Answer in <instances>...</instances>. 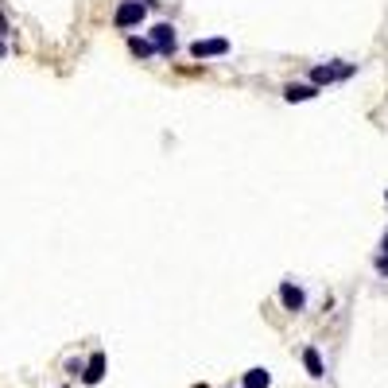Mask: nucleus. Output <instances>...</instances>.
<instances>
[{
  "label": "nucleus",
  "mask_w": 388,
  "mask_h": 388,
  "mask_svg": "<svg viewBox=\"0 0 388 388\" xmlns=\"http://www.w3.org/2000/svg\"><path fill=\"white\" fill-rule=\"evenodd\" d=\"M144 16H148V4H140V0H120L117 12H113V27H120V32H128V27H140Z\"/></svg>",
  "instance_id": "obj_2"
},
{
  "label": "nucleus",
  "mask_w": 388,
  "mask_h": 388,
  "mask_svg": "<svg viewBox=\"0 0 388 388\" xmlns=\"http://www.w3.org/2000/svg\"><path fill=\"white\" fill-rule=\"evenodd\" d=\"M4 55H8V43H4V39H0V59H4Z\"/></svg>",
  "instance_id": "obj_14"
},
{
  "label": "nucleus",
  "mask_w": 388,
  "mask_h": 388,
  "mask_svg": "<svg viewBox=\"0 0 388 388\" xmlns=\"http://www.w3.org/2000/svg\"><path fill=\"white\" fill-rule=\"evenodd\" d=\"M384 202H388V190H384Z\"/></svg>",
  "instance_id": "obj_16"
},
{
  "label": "nucleus",
  "mask_w": 388,
  "mask_h": 388,
  "mask_svg": "<svg viewBox=\"0 0 388 388\" xmlns=\"http://www.w3.org/2000/svg\"><path fill=\"white\" fill-rule=\"evenodd\" d=\"M241 388H272V373L264 369V365H253V369L245 373V380H241Z\"/></svg>",
  "instance_id": "obj_9"
},
{
  "label": "nucleus",
  "mask_w": 388,
  "mask_h": 388,
  "mask_svg": "<svg viewBox=\"0 0 388 388\" xmlns=\"http://www.w3.org/2000/svg\"><path fill=\"white\" fill-rule=\"evenodd\" d=\"M128 51H132L136 59H152L155 47H152V39H144V35H128Z\"/></svg>",
  "instance_id": "obj_10"
},
{
  "label": "nucleus",
  "mask_w": 388,
  "mask_h": 388,
  "mask_svg": "<svg viewBox=\"0 0 388 388\" xmlns=\"http://www.w3.org/2000/svg\"><path fill=\"white\" fill-rule=\"evenodd\" d=\"M140 4H148V8H155V4H160V0H140Z\"/></svg>",
  "instance_id": "obj_15"
},
{
  "label": "nucleus",
  "mask_w": 388,
  "mask_h": 388,
  "mask_svg": "<svg viewBox=\"0 0 388 388\" xmlns=\"http://www.w3.org/2000/svg\"><path fill=\"white\" fill-rule=\"evenodd\" d=\"M148 39H152L155 55H163V59H171V55L179 51V32H175V24H155L152 32H148Z\"/></svg>",
  "instance_id": "obj_3"
},
{
  "label": "nucleus",
  "mask_w": 388,
  "mask_h": 388,
  "mask_svg": "<svg viewBox=\"0 0 388 388\" xmlns=\"http://www.w3.org/2000/svg\"><path fill=\"white\" fill-rule=\"evenodd\" d=\"M380 256H388V233L380 237Z\"/></svg>",
  "instance_id": "obj_13"
},
{
  "label": "nucleus",
  "mask_w": 388,
  "mask_h": 388,
  "mask_svg": "<svg viewBox=\"0 0 388 388\" xmlns=\"http://www.w3.org/2000/svg\"><path fill=\"white\" fill-rule=\"evenodd\" d=\"M194 388H206V384H194Z\"/></svg>",
  "instance_id": "obj_17"
},
{
  "label": "nucleus",
  "mask_w": 388,
  "mask_h": 388,
  "mask_svg": "<svg viewBox=\"0 0 388 388\" xmlns=\"http://www.w3.org/2000/svg\"><path fill=\"white\" fill-rule=\"evenodd\" d=\"M303 365H307V377H311V380H322V377H326V365H322V354H319L314 346H307V349H303Z\"/></svg>",
  "instance_id": "obj_8"
},
{
  "label": "nucleus",
  "mask_w": 388,
  "mask_h": 388,
  "mask_svg": "<svg viewBox=\"0 0 388 388\" xmlns=\"http://www.w3.org/2000/svg\"><path fill=\"white\" fill-rule=\"evenodd\" d=\"M105 380V354L97 349V354H90V361H85V373H82V384H102Z\"/></svg>",
  "instance_id": "obj_7"
},
{
  "label": "nucleus",
  "mask_w": 388,
  "mask_h": 388,
  "mask_svg": "<svg viewBox=\"0 0 388 388\" xmlns=\"http://www.w3.org/2000/svg\"><path fill=\"white\" fill-rule=\"evenodd\" d=\"M357 70V62H319V67L311 70V85H334V82H346L349 74Z\"/></svg>",
  "instance_id": "obj_1"
},
{
  "label": "nucleus",
  "mask_w": 388,
  "mask_h": 388,
  "mask_svg": "<svg viewBox=\"0 0 388 388\" xmlns=\"http://www.w3.org/2000/svg\"><path fill=\"white\" fill-rule=\"evenodd\" d=\"M279 303H284V311L299 314V311H307V291L296 279H284V284H279Z\"/></svg>",
  "instance_id": "obj_4"
},
{
  "label": "nucleus",
  "mask_w": 388,
  "mask_h": 388,
  "mask_svg": "<svg viewBox=\"0 0 388 388\" xmlns=\"http://www.w3.org/2000/svg\"><path fill=\"white\" fill-rule=\"evenodd\" d=\"M190 55L194 59H218V55H229V39H194L190 43Z\"/></svg>",
  "instance_id": "obj_5"
},
{
  "label": "nucleus",
  "mask_w": 388,
  "mask_h": 388,
  "mask_svg": "<svg viewBox=\"0 0 388 388\" xmlns=\"http://www.w3.org/2000/svg\"><path fill=\"white\" fill-rule=\"evenodd\" d=\"M373 264H377V276H384V279H388V256H380V253H377V261H373Z\"/></svg>",
  "instance_id": "obj_11"
},
{
  "label": "nucleus",
  "mask_w": 388,
  "mask_h": 388,
  "mask_svg": "<svg viewBox=\"0 0 388 388\" xmlns=\"http://www.w3.org/2000/svg\"><path fill=\"white\" fill-rule=\"evenodd\" d=\"M8 32H12V27H8V20H4V8H0V39H4Z\"/></svg>",
  "instance_id": "obj_12"
},
{
  "label": "nucleus",
  "mask_w": 388,
  "mask_h": 388,
  "mask_svg": "<svg viewBox=\"0 0 388 388\" xmlns=\"http://www.w3.org/2000/svg\"><path fill=\"white\" fill-rule=\"evenodd\" d=\"M319 85H311V82H287L284 85V102H291V105H296V102H314V97H319Z\"/></svg>",
  "instance_id": "obj_6"
}]
</instances>
